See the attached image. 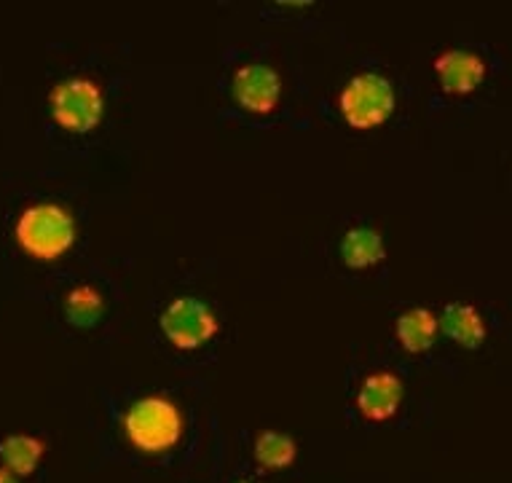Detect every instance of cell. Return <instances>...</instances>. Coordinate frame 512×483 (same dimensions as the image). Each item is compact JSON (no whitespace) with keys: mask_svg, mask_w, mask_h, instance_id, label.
<instances>
[{"mask_svg":"<svg viewBox=\"0 0 512 483\" xmlns=\"http://www.w3.org/2000/svg\"><path fill=\"white\" fill-rule=\"evenodd\" d=\"M124 433L129 443L143 454H167L183 441L185 422L172 400L151 395L129 406L124 416Z\"/></svg>","mask_w":512,"mask_h":483,"instance_id":"6da1fadb","label":"cell"},{"mask_svg":"<svg viewBox=\"0 0 512 483\" xmlns=\"http://www.w3.org/2000/svg\"><path fill=\"white\" fill-rule=\"evenodd\" d=\"M17 242L30 258L57 261L76 242V221L65 207L43 202L27 207L17 221Z\"/></svg>","mask_w":512,"mask_h":483,"instance_id":"7a4b0ae2","label":"cell"},{"mask_svg":"<svg viewBox=\"0 0 512 483\" xmlns=\"http://www.w3.org/2000/svg\"><path fill=\"white\" fill-rule=\"evenodd\" d=\"M341 116L357 132H368L392 119L397 108V94L392 81L378 73H360L344 86L338 97Z\"/></svg>","mask_w":512,"mask_h":483,"instance_id":"3957f363","label":"cell"},{"mask_svg":"<svg viewBox=\"0 0 512 483\" xmlns=\"http://www.w3.org/2000/svg\"><path fill=\"white\" fill-rule=\"evenodd\" d=\"M51 116L59 127L73 135H86L100 127L105 113V94L89 78H68L59 81L49 94Z\"/></svg>","mask_w":512,"mask_h":483,"instance_id":"277c9868","label":"cell"},{"mask_svg":"<svg viewBox=\"0 0 512 483\" xmlns=\"http://www.w3.org/2000/svg\"><path fill=\"white\" fill-rule=\"evenodd\" d=\"M218 317L210 306L194 296L175 298L161 314V331L175 349L191 352L204 347L218 333Z\"/></svg>","mask_w":512,"mask_h":483,"instance_id":"5b68a950","label":"cell"},{"mask_svg":"<svg viewBox=\"0 0 512 483\" xmlns=\"http://www.w3.org/2000/svg\"><path fill=\"white\" fill-rule=\"evenodd\" d=\"M282 97V78L274 68L250 62L234 73V100L239 108L255 116L274 113Z\"/></svg>","mask_w":512,"mask_h":483,"instance_id":"8992f818","label":"cell"},{"mask_svg":"<svg viewBox=\"0 0 512 483\" xmlns=\"http://www.w3.org/2000/svg\"><path fill=\"white\" fill-rule=\"evenodd\" d=\"M435 73L445 94L464 97L486 81V62L467 49H448L435 60Z\"/></svg>","mask_w":512,"mask_h":483,"instance_id":"52a82bcc","label":"cell"},{"mask_svg":"<svg viewBox=\"0 0 512 483\" xmlns=\"http://www.w3.org/2000/svg\"><path fill=\"white\" fill-rule=\"evenodd\" d=\"M403 382L389 371L370 373L357 392V411L368 422H389L403 406Z\"/></svg>","mask_w":512,"mask_h":483,"instance_id":"ba28073f","label":"cell"},{"mask_svg":"<svg viewBox=\"0 0 512 483\" xmlns=\"http://www.w3.org/2000/svg\"><path fill=\"white\" fill-rule=\"evenodd\" d=\"M440 331L464 349H478L486 341V320L470 304H448L440 314Z\"/></svg>","mask_w":512,"mask_h":483,"instance_id":"9c48e42d","label":"cell"},{"mask_svg":"<svg viewBox=\"0 0 512 483\" xmlns=\"http://www.w3.org/2000/svg\"><path fill=\"white\" fill-rule=\"evenodd\" d=\"M437 331H440V320H437L435 312H429L424 306H416V309H408L397 317L395 333L400 347L411 355H421L427 352L437 339Z\"/></svg>","mask_w":512,"mask_h":483,"instance_id":"30bf717a","label":"cell"},{"mask_svg":"<svg viewBox=\"0 0 512 483\" xmlns=\"http://www.w3.org/2000/svg\"><path fill=\"white\" fill-rule=\"evenodd\" d=\"M387 255L384 237L376 229L368 226H357V229L346 231L344 242H341V258L349 269H370L378 266Z\"/></svg>","mask_w":512,"mask_h":483,"instance_id":"8fae6325","label":"cell"},{"mask_svg":"<svg viewBox=\"0 0 512 483\" xmlns=\"http://www.w3.org/2000/svg\"><path fill=\"white\" fill-rule=\"evenodd\" d=\"M43 454H46V443L33 435H9L0 441V462L17 478L33 475Z\"/></svg>","mask_w":512,"mask_h":483,"instance_id":"7c38bea8","label":"cell"},{"mask_svg":"<svg viewBox=\"0 0 512 483\" xmlns=\"http://www.w3.org/2000/svg\"><path fill=\"white\" fill-rule=\"evenodd\" d=\"M252 454H255V462L263 467V470H285L295 462L298 457V446L290 435L277 433V430H266L255 438V446H252Z\"/></svg>","mask_w":512,"mask_h":483,"instance_id":"4fadbf2b","label":"cell"},{"mask_svg":"<svg viewBox=\"0 0 512 483\" xmlns=\"http://www.w3.org/2000/svg\"><path fill=\"white\" fill-rule=\"evenodd\" d=\"M105 314V298L92 285H78L65 296V317L73 328H94Z\"/></svg>","mask_w":512,"mask_h":483,"instance_id":"5bb4252c","label":"cell"},{"mask_svg":"<svg viewBox=\"0 0 512 483\" xmlns=\"http://www.w3.org/2000/svg\"><path fill=\"white\" fill-rule=\"evenodd\" d=\"M0 483H19V478L6 467H0Z\"/></svg>","mask_w":512,"mask_h":483,"instance_id":"9a60e30c","label":"cell"},{"mask_svg":"<svg viewBox=\"0 0 512 483\" xmlns=\"http://www.w3.org/2000/svg\"><path fill=\"white\" fill-rule=\"evenodd\" d=\"M239 483H250V481H239Z\"/></svg>","mask_w":512,"mask_h":483,"instance_id":"2e32d148","label":"cell"}]
</instances>
